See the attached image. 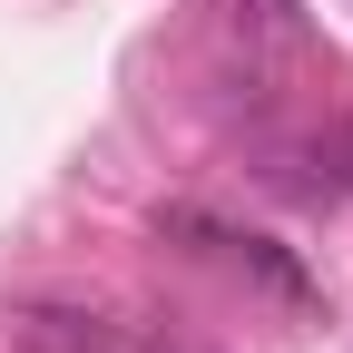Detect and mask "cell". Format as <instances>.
<instances>
[{"label": "cell", "mask_w": 353, "mask_h": 353, "mask_svg": "<svg viewBox=\"0 0 353 353\" xmlns=\"http://www.w3.org/2000/svg\"><path fill=\"white\" fill-rule=\"evenodd\" d=\"M236 20H255L265 39H294V0H236Z\"/></svg>", "instance_id": "3"}, {"label": "cell", "mask_w": 353, "mask_h": 353, "mask_svg": "<svg viewBox=\"0 0 353 353\" xmlns=\"http://www.w3.org/2000/svg\"><path fill=\"white\" fill-rule=\"evenodd\" d=\"M304 157L324 167L314 187H334V196H353V118H334V128H314V138H304Z\"/></svg>", "instance_id": "2"}, {"label": "cell", "mask_w": 353, "mask_h": 353, "mask_svg": "<svg viewBox=\"0 0 353 353\" xmlns=\"http://www.w3.org/2000/svg\"><path fill=\"white\" fill-rule=\"evenodd\" d=\"M0 324H10V343H20V353H138V334H128V324L88 314V304H50V294L10 304Z\"/></svg>", "instance_id": "1"}]
</instances>
